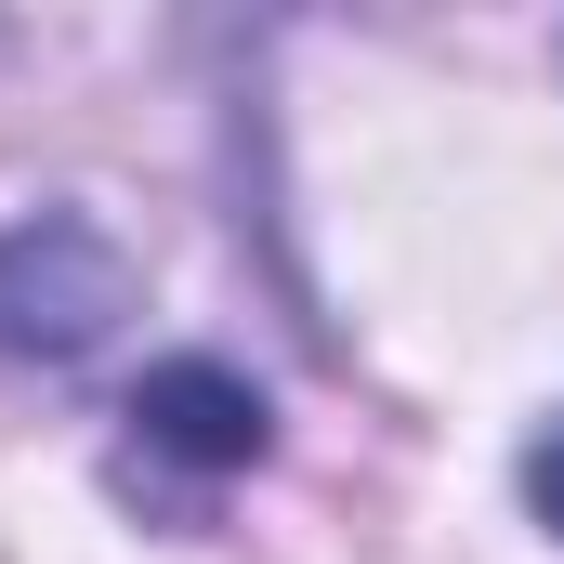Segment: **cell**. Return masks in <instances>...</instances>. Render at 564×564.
<instances>
[{
  "instance_id": "cell-1",
  "label": "cell",
  "mask_w": 564,
  "mask_h": 564,
  "mask_svg": "<svg viewBox=\"0 0 564 564\" xmlns=\"http://www.w3.org/2000/svg\"><path fill=\"white\" fill-rule=\"evenodd\" d=\"M119 421H132L119 433V486H132V499H197V486H224V473L263 459V394H250L237 368H210V355L144 368V394Z\"/></svg>"
},
{
  "instance_id": "cell-2",
  "label": "cell",
  "mask_w": 564,
  "mask_h": 564,
  "mask_svg": "<svg viewBox=\"0 0 564 564\" xmlns=\"http://www.w3.org/2000/svg\"><path fill=\"white\" fill-rule=\"evenodd\" d=\"M119 250L79 224V210H40V224H13L0 237V355L13 368H66V355H93L106 328H119Z\"/></svg>"
},
{
  "instance_id": "cell-3",
  "label": "cell",
  "mask_w": 564,
  "mask_h": 564,
  "mask_svg": "<svg viewBox=\"0 0 564 564\" xmlns=\"http://www.w3.org/2000/svg\"><path fill=\"white\" fill-rule=\"evenodd\" d=\"M525 499H539V525H564V421L525 446Z\"/></svg>"
}]
</instances>
